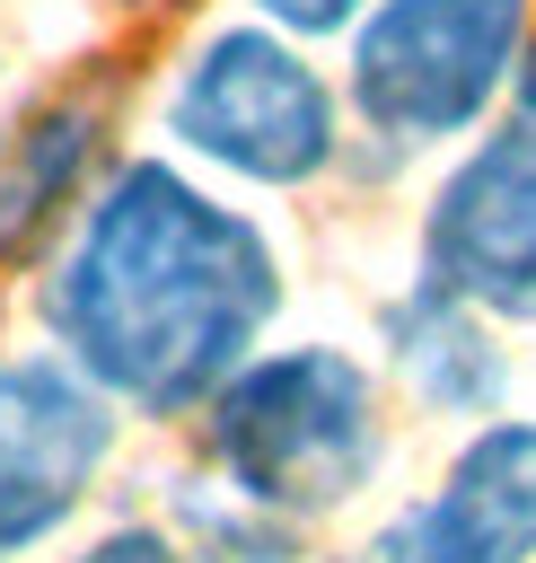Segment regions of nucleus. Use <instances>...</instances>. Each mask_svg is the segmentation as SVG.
Instances as JSON below:
<instances>
[{
    "instance_id": "f257e3e1",
    "label": "nucleus",
    "mask_w": 536,
    "mask_h": 563,
    "mask_svg": "<svg viewBox=\"0 0 536 563\" xmlns=\"http://www.w3.org/2000/svg\"><path fill=\"white\" fill-rule=\"evenodd\" d=\"M281 308V264L255 220L185 185L167 158H123L79 211L44 317L62 361L141 413L211 405Z\"/></svg>"
},
{
    "instance_id": "f03ea898",
    "label": "nucleus",
    "mask_w": 536,
    "mask_h": 563,
    "mask_svg": "<svg viewBox=\"0 0 536 563\" xmlns=\"http://www.w3.org/2000/svg\"><path fill=\"white\" fill-rule=\"evenodd\" d=\"M211 466L264 519H325L378 475V378L334 352H264L211 396Z\"/></svg>"
},
{
    "instance_id": "7ed1b4c3",
    "label": "nucleus",
    "mask_w": 536,
    "mask_h": 563,
    "mask_svg": "<svg viewBox=\"0 0 536 563\" xmlns=\"http://www.w3.org/2000/svg\"><path fill=\"white\" fill-rule=\"evenodd\" d=\"M518 62L527 0H378L351 26V114L387 158H413L474 132Z\"/></svg>"
},
{
    "instance_id": "20e7f679",
    "label": "nucleus",
    "mask_w": 536,
    "mask_h": 563,
    "mask_svg": "<svg viewBox=\"0 0 536 563\" xmlns=\"http://www.w3.org/2000/svg\"><path fill=\"white\" fill-rule=\"evenodd\" d=\"M167 132L246 185H308L334 167L343 141L334 88L299 62V44H281V26L202 35L167 88Z\"/></svg>"
},
{
    "instance_id": "39448f33",
    "label": "nucleus",
    "mask_w": 536,
    "mask_h": 563,
    "mask_svg": "<svg viewBox=\"0 0 536 563\" xmlns=\"http://www.w3.org/2000/svg\"><path fill=\"white\" fill-rule=\"evenodd\" d=\"M114 449V396L79 361H0V563L44 545Z\"/></svg>"
},
{
    "instance_id": "423d86ee",
    "label": "nucleus",
    "mask_w": 536,
    "mask_h": 563,
    "mask_svg": "<svg viewBox=\"0 0 536 563\" xmlns=\"http://www.w3.org/2000/svg\"><path fill=\"white\" fill-rule=\"evenodd\" d=\"M422 282L483 317H536V132L483 141L422 220Z\"/></svg>"
},
{
    "instance_id": "0eeeda50",
    "label": "nucleus",
    "mask_w": 536,
    "mask_h": 563,
    "mask_svg": "<svg viewBox=\"0 0 536 563\" xmlns=\"http://www.w3.org/2000/svg\"><path fill=\"white\" fill-rule=\"evenodd\" d=\"M351 563H536V422H483Z\"/></svg>"
},
{
    "instance_id": "6e6552de",
    "label": "nucleus",
    "mask_w": 536,
    "mask_h": 563,
    "mask_svg": "<svg viewBox=\"0 0 536 563\" xmlns=\"http://www.w3.org/2000/svg\"><path fill=\"white\" fill-rule=\"evenodd\" d=\"M97 132H105L97 97H53L18 132H0V264L35 255L44 229L70 211V194H79V176L97 158Z\"/></svg>"
},
{
    "instance_id": "1a4fd4ad",
    "label": "nucleus",
    "mask_w": 536,
    "mask_h": 563,
    "mask_svg": "<svg viewBox=\"0 0 536 563\" xmlns=\"http://www.w3.org/2000/svg\"><path fill=\"white\" fill-rule=\"evenodd\" d=\"M387 352L413 378V396L439 405V413H483L501 396V352L483 334V308L439 290V282L387 299Z\"/></svg>"
},
{
    "instance_id": "9d476101",
    "label": "nucleus",
    "mask_w": 536,
    "mask_h": 563,
    "mask_svg": "<svg viewBox=\"0 0 536 563\" xmlns=\"http://www.w3.org/2000/svg\"><path fill=\"white\" fill-rule=\"evenodd\" d=\"M264 9V26H281V35H343V26H360V9H378V0H255Z\"/></svg>"
},
{
    "instance_id": "9b49d317",
    "label": "nucleus",
    "mask_w": 536,
    "mask_h": 563,
    "mask_svg": "<svg viewBox=\"0 0 536 563\" xmlns=\"http://www.w3.org/2000/svg\"><path fill=\"white\" fill-rule=\"evenodd\" d=\"M79 563H185V554H176V537H158V528H105Z\"/></svg>"
}]
</instances>
